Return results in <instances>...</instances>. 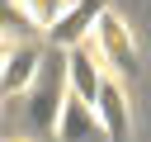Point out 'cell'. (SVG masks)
<instances>
[{
	"mask_svg": "<svg viewBox=\"0 0 151 142\" xmlns=\"http://www.w3.org/2000/svg\"><path fill=\"white\" fill-rule=\"evenodd\" d=\"M66 66H71V95L85 99V104H94L99 90H104V80H109V76L99 71V52H90V47H71Z\"/></svg>",
	"mask_w": 151,
	"mask_h": 142,
	"instance_id": "8992f818",
	"label": "cell"
},
{
	"mask_svg": "<svg viewBox=\"0 0 151 142\" xmlns=\"http://www.w3.org/2000/svg\"><path fill=\"white\" fill-rule=\"evenodd\" d=\"M24 9H28V19L33 24H42V28H52L66 9H71V0H24Z\"/></svg>",
	"mask_w": 151,
	"mask_h": 142,
	"instance_id": "ba28073f",
	"label": "cell"
},
{
	"mask_svg": "<svg viewBox=\"0 0 151 142\" xmlns=\"http://www.w3.org/2000/svg\"><path fill=\"white\" fill-rule=\"evenodd\" d=\"M66 57H71V52L47 47L42 71H38V80H33V90H28L24 128H28L33 137L57 133V123H61V109H66V99H71V66H66Z\"/></svg>",
	"mask_w": 151,
	"mask_h": 142,
	"instance_id": "6da1fadb",
	"label": "cell"
},
{
	"mask_svg": "<svg viewBox=\"0 0 151 142\" xmlns=\"http://www.w3.org/2000/svg\"><path fill=\"white\" fill-rule=\"evenodd\" d=\"M94 109H99V118H104V128H109V142H127V137H132V123H127V99H123V85H118L113 76L104 80V90H99Z\"/></svg>",
	"mask_w": 151,
	"mask_h": 142,
	"instance_id": "52a82bcc",
	"label": "cell"
},
{
	"mask_svg": "<svg viewBox=\"0 0 151 142\" xmlns=\"http://www.w3.org/2000/svg\"><path fill=\"white\" fill-rule=\"evenodd\" d=\"M28 28H33L28 9H19L14 0H0V33H28Z\"/></svg>",
	"mask_w": 151,
	"mask_h": 142,
	"instance_id": "9c48e42d",
	"label": "cell"
},
{
	"mask_svg": "<svg viewBox=\"0 0 151 142\" xmlns=\"http://www.w3.org/2000/svg\"><path fill=\"white\" fill-rule=\"evenodd\" d=\"M94 47H99V57L104 62H113V71L118 76H137V43H132V28H127V19L118 14V9H104L99 14V24H94Z\"/></svg>",
	"mask_w": 151,
	"mask_h": 142,
	"instance_id": "7a4b0ae2",
	"label": "cell"
},
{
	"mask_svg": "<svg viewBox=\"0 0 151 142\" xmlns=\"http://www.w3.org/2000/svg\"><path fill=\"white\" fill-rule=\"evenodd\" d=\"M57 142H109V128H104L94 104L71 95L66 109H61V123H57Z\"/></svg>",
	"mask_w": 151,
	"mask_h": 142,
	"instance_id": "5b68a950",
	"label": "cell"
},
{
	"mask_svg": "<svg viewBox=\"0 0 151 142\" xmlns=\"http://www.w3.org/2000/svg\"><path fill=\"white\" fill-rule=\"evenodd\" d=\"M9 47H14V43H5V38H0V71H5V62H9Z\"/></svg>",
	"mask_w": 151,
	"mask_h": 142,
	"instance_id": "30bf717a",
	"label": "cell"
},
{
	"mask_svg": "<svg viewBox=\"0 0 151 142\" xmlns=\"http://www.w3.org/2000/svg\"><path fill=\"white\" fill-rule=\"evenodd\" d=\"M104 9H109L104 0H71V9L47 28V43H52V47H61V52L80 47V38H85V33H94V24H99V14H104Z\"/></svg>",
	"mask_w": 151,
	"mask_h": 142,
	"instance_id": "277c9868",
	"label": "cell"
},
{
	"mask_svg": "<svg viewBox=\"0 0 151 142\" xmlns=\"http://www.w3.org/2000/svg\"><path fill=\"white\" fill-rule=\"evenodd\" d=\"M42 57H47V52H42L38 43L19 38V43L9 47L5 71H0V99H19V95H28L33 80H38V71H42Z\"/></svg>",
	"mask_w": 151,
	"mask_h": 142,
	"instance_id": "3957f363",
	"label": "cell"
}]
</instances>
